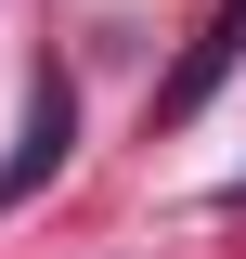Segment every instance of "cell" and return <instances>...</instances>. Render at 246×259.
Wrapping results in <instances>:
<instances>
[{
    "label": "cell",
    "instance_id": "obj_1",
    "mask_svg": "<svg viewBox=\"0 0 246 259\" xmlns=\"http://www.w3.org/2000/svg\"><path fill=\"white\" fill-rule=\"evenodd\" d=\"M65 156H78V78H65V65H39V91H26V143L0 156V221H13Z\"/></svg>",
    "mask_w": 246,
    "mask_h": 259
},
{
    "label": "cell",
    "instance_id": "obj_2",
    "mask_svg": "<svg viewBox=\"0 0 246 259\" xmlns=\"http://www.w3.org/2000/svg\"><path fill=\"white\" fill-rule=\"evenodd\" d=\"M246 65V0H208V26H194V52L169 65V91H155V130H194L220 104V78Z\"/></svg>",
    "mask_w": 246,
    "mask_h": 259
},
{
    "label": "cell",
    "instance_id": "obj_3",
    "mask_svg": "<svg viewBox=\"0 0 246 259\" xmlns=\"http://www.w3.org/2000/svg\"><path fill=\"white\" fill-rule=\"evenodd\" d=\"M220 207H246V168H233V182H220Z\"/></svg>",
    "mask_w": 246,
    "mask_h": 259
}]
</instances>
